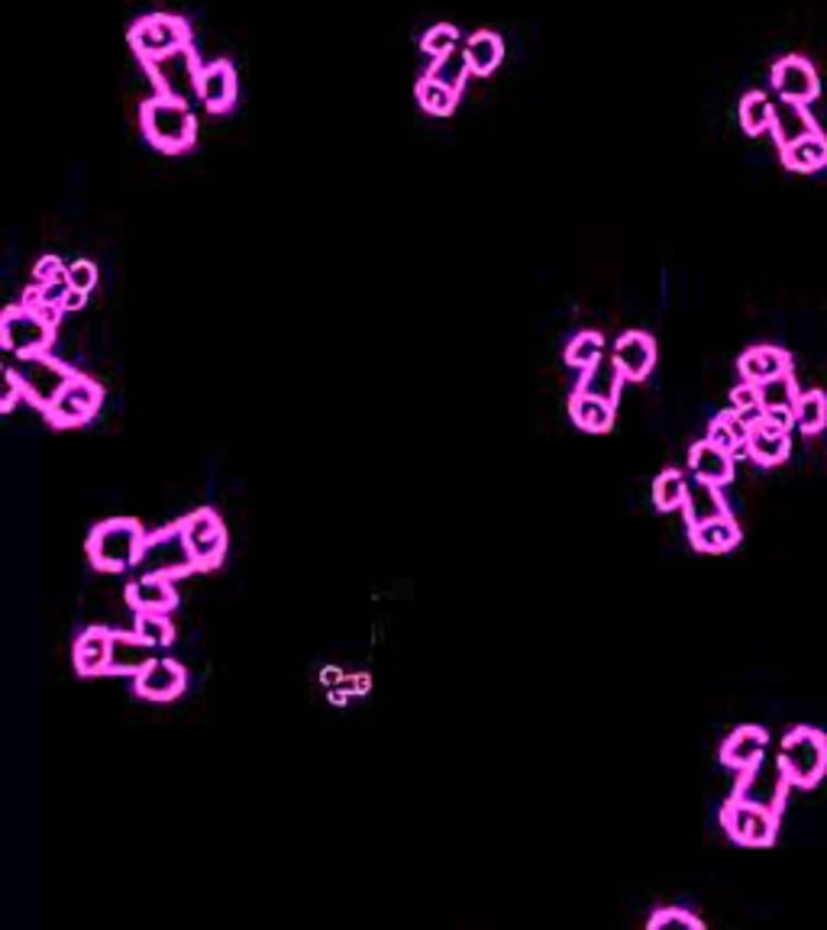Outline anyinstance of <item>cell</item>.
I'll return each mask as SVG.
<instances>
[{
    "instance_id": "cell-1",
    "label": "cell",
    "mask_w": 827,
    "mask_h": 930,
    "mask_svg": "<svg viewBox=\"0 0 827 930\" xmlns=\"http://www.w3.org/2000/svg\"><path fill=\"white\" fill-rule=\"evenodd\" d=\"M139 126L146 139L166 156H181L184 149L194 146V136H197V120L191 114V107L166 94H156L139 107Z\"/></svg>"
},
{
    "instance_id": "cell-2",
    "label": "cell",
    "mask_w": 827,
    "mask_h": 930,
    "mask_svg": "<svg viewBox=\"0 0 827 930\" xmlns=\"http://www.w3.org/2000/svg\"><path fill=\"white\" fill-rule=\"evenodd\" d=\"M146 530L129 518L98 523L88 536V559L101 572H126L136 569L139 553L146 546Z\"/></svg>"
},
{
    "instance_id": "cell-3",
    "label": "cell",
    "mask_w": 827,
    "mask_h": 930,
    "mask_svg": "<svg viewBox=\"0 0 827 930\" xmlns=\"http://www.w3.org/2000/svg\"><path fill=\"white\" fill-rule=\"evenodd\" d=\"M136 569H139V576H162V579H184V576L197 572V563H194V553L188 546L181 523L162 526V530L146 536V546L139 553Z\"/></svg>"
},
{
    "instance_id": "cell-4",
    "label": "cell",
    "mask_w": 827,
    "mask_h": 930,
    "mask_svg": "<svg viewBox=\"0 0 827 930\" xmlns=\"http://www.w3.org/2000/svg\"><path fill=\"white\" fill-rule=\"evenodd\" d=\"M779 765L785 769L792 785H802V789L818 785L827 772L825 734L815 727H795L792 734H785L782 750H779Z\"/></svg>"
},
{
    "instance_id": "cell-5",
    "label": "cell",
    "mask_w": 827,
    "mask_h": 930,
    "mask_svg": "<svg viewBox=\"0 0 827 930\" xmlns=\"http://www.w3.org/2000/svg\"><path fill=\"white\" fill-rule=\"evenodd\" d=\"M13 372L23 382V398L33 407H39L43 413L56 405L65 385L78 375L75 368H68L65 362L53 359L49 352H36V355H16Z\"/></svg>"
},
{
    "instance_id": "cell-6",
    "label": "cell",
    "mask_w": 827,
    "mask_h": 930,
    "mask_svg": "<svg viewBox=\"0 0 827 930\" xmlns=\"http://www.w3.org/2000/svg\"><path fill=\"white\" fill-rule=\"evenodd\" d=\"M184 46H191V26L175 13H149L129 26V49L143 65Z\"/></svg>"
},
{
    "instance_id": "cell-7",
    "label": "cell",
    "mask_w": 827,
    "mask_h": 930,
    "mask_svg": "<svg viewBox=\"0 0 827 930\" xmlns=\"http://www.w3.org/2000/svg\"><path fill=\"white\" fill-rule=\"evenodd\" d=\"M201 68H204V65L197 61L191 46L146 61V71H149V78H152V84H156V94L175 98V101H184V104H191V98H197Z\"/></svg>"
},
{
    "instance_id": "cell-8",
    "label": "cell",
    "mask_w": 827,
    "mask_h": 930,
    "mask_svg": "<svg viewBox=\"0 0 827 930\" xmlns=\"http://www.w3.org/2000/svg\"><path fill=\"white\" fill-rule=\"evenodd\" d=\"M789 785H792V782H789L785 769L779 765V759H775V762H767V756H763L757 765H750V769L740 772L737 789H734V798L779 814L782 812V805H785Z\"/></svg>"
},
{
    "instance_id": "cell-9",
    "label": "cell",
    "mask_w": 827,
    "mask_h": 930,
    "mask_svg": "<svg viewBox=\"0 0 827 930\" xmlns=\"http://www.w3.org/2000/svg\"><path fill=\"white\" fill-rule=\"evenodd\" d=\"M181 530L188 536V546L194 553L197 572H211L224 563L227 556V526L217 518V511L201 508L191 511L188 518H181Z\"/></svg>"
},
{
    "instance_id": "cell-10",
    "label": "cell",
    "mask_w": 827,
    "mask_h": 930,
    "mask_svg": "<svg viewBox=\"0 0 827 930\" xmlns=\"http://www.w3.org/2000/svg\"><path fill=\"white\" fill-rule=\"evenodd\" d=\"M53 327L43 324V317L23 304L7 307L0 317V343L13 355H36V352H49L53 347Z\"/></svg>"
},
{
    "instance_id": "cell-11",
    "label": "cell",
    "mask_w": 827,
    "mask_h": 930,
    "mask_svg": "<svg viewBox=\"0 0 827 930\" xmlns=\"http://www.w3.org/2000/svg\"><path fill=\"white\" fill-rule=\"evenodd\" d=\"M721 827L727 830V837L740 847H769L775 840V827H779V814L747 805L740 798H730L721 808Z\"/></svg>"
},
{
    "instance_id": "cell-12",
    "label": "cell",
    "mask_w": 827,
    "mask_h": 930,
    "mask_svg": "<svg viewBox=\"0 0 827 930\" xmlns=\"http://www.w3.org/2000/svg\"><path fill=\"white\" fill-rule=\"evenodd\" d=\"M101 405H104V388L84 375H75L56 398V405L46 410V420L59 430H71V427L88 423L101 410Z\"/></svg>"
},
{
    "instance_id": "cell-13",
    "label": "cell",
    "mask_w": 827,
    "mask_h": 930,
    "mask_svg": "<svg viewBox=\"0 0 827 930\" xmlns=\"http://www.w3.org/2000/svg\"><path fill=\"white\" fill-rule=\"evenodd\" d=\"M772 88L782 101H798V104H812L822 94L815 65L802 56H785L772 65Z\"/></svg>"
},
{
    "instance_id": "cell-14",
    "label": "cell",
    "mask_w": 827,
    "mask_h": 930,
    "mask_svg": "<svg viewBox=\"0 0 827 930\" xmlns=\"http://www.w3.org/2000/svg\"><path fill=\"white\" fill-rule=\"evenodd\" d=\"M188 689V672L175 659L156 656L139 676H133V692L146 701H175Z\"/></svg>"
},
{
    "instance_id": "cell-15",
    "label": "cell",
    "mask_w": 827,
    "mask_h": 930,
    "mask_svg": "<svg viewBox=\"0 0 827 930\" xmlns=\"http://www.w3.org/2000/svg\"><path fill=\"white\" fill-rule=\"evenodd\" d=\"M197 101L211 111V114H224L234 107L237 101V68L227 58H217L211 65L201 68L197 78Z\"/></svg>"
},
{
    "instance_id": "cell-16",
    "label": "cell",
    "mask_w": 827,
    "mask_h": 930,
    "mask_svg": "<svg viewBox=\"0 0 827 930\" xmlns=\"http://www.w3.org/2000/svg\"><path fill=\"white\" fill-rule=\"evenodd\" d=\"M614 359H618L627 382H644L656 365V343H653L650 333L631 330L614 343Z\"/></svg>"
},
{
    "instance_id": "cell-17",
    "label": "cell",
    "mask_w": 827,
    "mask_h": 930,
    "mask_svg": "<svg viewBox=\"0 0 827 930\" xmlns=\"http://www.w3.org/2000/svg\"><path fill=\"white\" fill-rule=\"evenodd\" d=\"M769 133L775 136L779 149H785V146H792V143L805 139V136H815L822 129H818L815 116L808 114L805 104L779 98V104H772V126H769Z\"/></svg>"
},
{
    "instance_id": "cell-18",
    "label": "cell",
    "mask_w": 827,
    "mask_h": 930,
    "mask_svg": "<svg viewBox=\"0 0 827 930\" xmlns=\"http://www.w3.org/2000/svg\"><path fill=\"white\" fill-rule=\"evenodd\" d=\"M156 659V646L133 634L114 631L111 639V659H107V676H139L149 662Z\"/></svg>"
},
{
    "instance_id": "cell-19",
    "label": "cell",
    "mask_w": 827,
    "mask_h": 930,
    "mask_svg": "<svg viewBox=\"0 0 827 930\" xmlns=\"http://www.w3.org/2000/svg\"><path fill=\"white\" fill-rule=\"evenodd\" d=\"M126 604L139 614V611H159L169 614L178 604L175 579H162V576H139L136 581L126 585Z\"/></svg>"
},
{
    "instance_id": "cell-20",
    "label": "cell",
    "mask_w": 827,
    "mask_h": 930,
    "mask_svg": "<svg viewBox=\"0 0 827 930\" xmlns=\"http://www.w3.org/2000/svg\"><path fill=\"white\" fill-rule=\"evenodd\" d=\"M111 639H114V631H107V627H88V631L78 634L75 649H71L78 676H107Z\"/></svg>"
},
{
    "instance_id": "cell-21",
    "label": "cell",
    "mask_w": 827,
    "mask_h": 930,
    "mask_svg": "<svg viewBox=\"0 0 827 930\" xmlns=\"http://www.w3.org/2000/svg\"><path fill=\"white\" fill-rule=\"evenodd\" d=\"M624 372L618 365L614 355H601L598 362H591L589 368H582V378H579V395H589V398H598V401H608V405H618L621 398V385H624Z\"/></svg>"
},
{
    "instance_id": "cell-22",
    "label": "cell",
    "mask_w": 827,
    "mask_h": 930,
    "mask_svg": "<svg viewBox=\"0 0 827 930\" xmlns=\"http://www.w3.org/2000/svg\"><path fill=\"white\" fill-rule=\"evenodd\" d=\"M767 747L769 734L763 727H740V730H734V734L724 740V747H721V762H724L727 769L744 772V769L757 765V762L767 756Z\"/></svg>"
},
{
    "instance_id": "cell-23",
    "label": "cell",
    "mask_w": 827,
    "mask_h": 930,
    "mask_svg": "<svg viewBox=\"0 0 827 930\" xmlns=\"http://www.w3.org/2000/svg\"><path fill=\"white\" fill-rule=\"evenodd\" d=\"M686 521L689 526H702V523L717 521V518H727V501L721 495V485H711L705 478H695L689 481V491H686Z\"/></svg>"
},
{
    "instance_id": "cell-24",
    "label": "cell",
    "mask_w": 827,
    "mask_h": 930,
    "mask_svg": "<svg viewBox=\"0 0 827 930\" xmlns=\"http://www.w3.org/2000/svg\"><path fill=\"white\" fill-rule=\"evenodd\" d=\"M737 368H740V378H744V382L763 385V382L775 378V375L792 372V359H789L785 349L779 347H754L740 355Z\"/></svg>"
},
{
    "instance_id": "cell-25",
    "label": "cell",
    "mask_w": 827,
    "mask_h": 930,
    "mask_svg": "<svg viewBox=\"0 0 827 930\" xmlns=\"http://www.w3.org/2000/svg\"><path fill=\"white\" fill-rule=\"evenodd\" d=\"M689 468L695 478H705L711 485H727L734 478V456L714 446L711 440H702L689 450Z\"/></svg>"
},
{
    "instance_id": "cell-26",
    "label": "cell",
    "mask_w": 827,
    "mask_h": 930,
    "mask_svg": "<svg viewBox=\"0 0 827 930\" xmlns=\"http://www.w3.org/2000/svg\"><path fill=\"white\" fill-rule=\"evenodd\" d=\"M689 543L699 553H727L740 543V526L727 514L717 521L702 523V526H689Z\"/></svg>"
},
{
    "instance_id": "cell-27",
    "label": "cell",
    "mask_w": 827,
    "mask_h": 930,
    "mask_svg": "<svg viewBox=\"0 0 827 930\" xmlns=\"http://www.w3.org/2000/svg\"><path fill=\"white\" fill-rule=\"evenodd\" d=\"M782 166L789 172H818L827 166V136L815 133L782 149Z\"/></svg>"
},
{
    "instance_id": "cell-28",
    "label": "cell",
    "mask_w": 827,
    "mask_h": 930,
    "mask_svg": "<svg viewBox=\"0 0 827 930\" xmlns=\"http://www.w3.org/2000/svg\"><path fill=\"white\" fill-rule=\"evenodd\" d=\"M569 417H573V423H576L579 430H586V433H608V430L614 427V405L576 392V395L569 398Z\"/></svg>"
},
{
    "instance_id": "cell-29",
    "label": "cell",
    "mask_w": 827,
    "mask_h": 930,
    "mask_svg": "<svg viewBox=\"0 0 827 930\" xmlns=\"http://www.w3.org/2000/svg\"><path fill=\"white\" fill-rule=\"evenodd\" d=\"M466 58H469V65H473V75H491L498 65H501V58H505V43H501V36L498 33H491V30H478V33H473L469 39H466Z\"/></svg>"
},
{
    "instance_id": "cell-30",
    "label": "cell",
    "mask_w": 827,
    "mask_h": 930,
    "mask_svg": "<svg viewBox=\"0 0 827 930\" xmlns=\"http://www.w3.org/2000/svg\"><path fill=\"white\" fill-rule=\"evenodd\" d=\"M469 75H473V65H469V58H466V46H460V49H453V53H446V56L433 58L430 68H427V78L440 81L443 88H450V91H456V94L466 88Z\"/></svg>"
},
{
    "instance_id": "cell-31",
    "label": "cell",
    "mask_w": 827,
    "mask_h": 930,
    "mask_svg": "<svg viewBox=\"0 0 827 930\" xmlns=\"http://www.w3.org/2000/svg\"><path fill=\"white\" fill-rule=\"evenodd\" d=\"M750 460L757 465H779L789 460L792 453V443H789V433H769L763 427H754L750 430Z\"/></svg>"
},
{
    "instance_id": "cell-32",
    "label": "cell",
    "mask_w": 827,
    "mask_h": 930,
    "mask_svg": "<svg viewBox=\"0 0 827 930\" xmlns=\"http://www.w3.org/2000/svg\"><path fill=\"white\" fill-rule=\"evenodd\" d=\"M414 94H417V104L433 116H450L456 111V104H460V94H456V91L443 88L440 81H433V78H427V75L417 78Z\"/></svg>"
},
{
    "instance_id": "cell-33",
    "label": "cell",
    "mask_w": 827,
    "mask_h": 930,
    "mask_svg": "<svg viewBox=\"0 0 827 930\" xmlns=\"http://www.w3.org/2000/svg\"><path fill=\"white\" fill-rule=\"evenodd\" d=\"M686 491H689V481H686V475L682 472H676V468H666L656 481H653V504L659 508V511H679V508H686Z\"/></svg>"
},
{
    "instance_id": "cell-34",
    "label": "cell",
    "mask_w": 827,
    "mask_h": 930,
    "mask_svg": "<svg viewBox=\"0 0 827 930\" xmlns=\"http://www.w3.org/2000/svg\"><path fill=\"white\" fill-rule=\"evenodd\" d=\"M737 114H740V126H744L747 136H760L772 126V101L763 91H750V94H744Z\"/></svg>"
},
{
    "instance_id": "cell-35",
    "label": "cell",
    "mask_w": 827,
    "mask_h": 930,
    "mask_svg": "<svg viewBox=\"0 0 827 930\" xmlns=\"http://www.w3.org/2000/svg\"><path fill=\"white\" fill-rule=\"evenodd\" d=\"M136 634L146 639L149 646L166 649V646H172V639H175V627H172L169 614H159V611H139V614H136Z\"/></svg>"
},
{
    "instance_id": "cell-36",
    "label": "cell",
    "mask_w": 827,
    "mask_h": 930,
    "mask_svg": "<svg viewBox=\"0 0 827 930\" xmlns=\"http://www.w3.org/2000/svg\"><path fill=\"white\" fill-rule=\"evenodd\" d=\"M795 423L802 433H822L827 423V395L825 392H808L795 405Z\"/></svg>"
},
{
    "instance_id": "cell-37",
    "label": "cell",
    "mask_w": 827,
    "mask_h": 930,
    "mask_svg": "<svg viewBox=\"0 0 827 930\" xmlns=\"http://www.w3.org/2000/svg\"><path fill=\"white\" fill-rule=\"evenodd\" d=\"M798 388H795V378H792V372H785V375H775V378H769V382H763L760 385V405L767 407H785V410H795V405H798Z\"/></svg>"
},
{
    "instance_id": "cell-38",
    "label": "cell",
    "mask_w": 827,
    "mask_h": 930,
    "mask_svg": "<svg viewBox=\"0 0 827 930\" xmlns=\"http://www.w3.org/2000/svg\"><path fill=\"white\" fill-rule=\"evenodd\" d=\"M601 355H604V337L594 333V330L573 337L569 347H566V362L576 365V368H589L591 362H598Z\"/></svg>"
},
{
    "instance_id": "cell-39",
    "label": "cell",
    "mask_w": 827,
    "mask_h": 930,
    "mask_svg": "<svg viewBox=\"0 0 827 930\" xmlns=\"http://www.w3.org/2000/svg\"><path fill=\"white\" fill-rule=\"evenodd\" d=\"M420 49L430 58L446 56V53L460 49V30H456L453 23H437V26H430V30L423 33Z\"/></svg>"
},
{
    "instance_id": "cell-40",
    "label": "cell",
    "mask_w": 827,
    "mask_h": 930,
    "mask_svg": "<svg viewBox=\"0 0 827 930\" xmlns=\"http://www.w3.org/2000/svg\"><path fill=\"white\" fill-rule=\"evenodd\" d=\"M702 918L689 915L686 908H659L650 918V930H702Z\"/></svg>"
},
{
    "instance_id": "cell-41",
    "label": "cell",
    "mask_w": 827,
    "mask_h": 930,
    "mask_svg": "<svg viewBox=\"0 0 827 930\" xmlns=\"http://www.w3.org/2000/svg\"><path fill=\"white\" fill-rule=\"evenodd\" d=\"M65 275H68L71 288L84 291V294L98 285V265H94L91 259H75V262L65 269Z\"/></svg>"
},
{
    "instance_id": "cell-42",
    "label": "cell",
    "mask_w": 827,
    "mask_h": 930,
    "mask_svg": "<svg viewBox=\"0 0 827 930\" xmlns=\"http://www.w3.org/2000/svg\"><path fill=\"white\" fill-rule=\"evenodd\" d=\"M757 427H763V430H769V433H792V427H798L795 423V410H785V407H763V420L757 423Z\"/></svg>"
},
{
    "instance_id": "cell-43",
    "label": "cell",
    "mask_w": 827,
    "mask_h": 930,
    "mask_svg": "<svg viewBox=\"0 0 827 930\" xmlns=\"http://www.w3.org/2000/svg\"><path fill=\"white\" fill-rule=\"evenodd\" d=\"M709 440L714 443V446H721L724 453H730V456H734V450H737V446L744 443V440H737V436H734V430L727 427V420H724L721 413H717V417L711 420Z\"/></svg>"
},
{
    "instance_id": "cell-44",
    "label": "cell",
    "mask_w": 827,
    "mask_h": 930,
    "mask_svg": "<svg viewBox=\"0 0 827 930\" xmlns=\"http://www.w3.org/2000/svg\"><path fill=\"white\" fill-rule=\"evenodd\" d=\"M23 398V382H20V375L13 372V365L3 372V388H0V410L3 413H10L13 407H16V401Z\"/></svg>"
},
{
    "instance_id": "cell-45",
    "label": "cell",
    "mask_w": 827,
    "mask_h": 930,
    "mask_svg": "<svg viewBox=\"0 0 827 930\" xmlns=\"http://www.w3.org/2000/svg\"><path fill=\"white\" fill-rule=\"evenodd\" d=\"M65 269H68V265H61L59 256H43V259L36 262V269H33V285H46V282L59 279Z\"/></svg>"
},
{
    "instance_id": "cell-46",
    "label": "cell",
    "mask_w": 827,
    "mask_h": 930,
    "mask_svg": "<svg viewBox=\"0 0 827 930\" xmlns=\"http://www.w3.org/2000/svg\"><path fill=\"white\" fill-rule=\"evenodd\" d=\"M730 405H734V410L760 407V385H754V382H740V385L730 392Z\"/></svg>"
},
{
    "instance_id": "cell-47",
    "label": "cell",
    "mask_w": 827,
    "mask_h": 930,
    "mask_svg": "<svg viewBox=\"0 0 827 930\" xmlns=\"http://www.w3.org/2000/svg\"><path fill=\"white\" fill-rule=\"evenodd\" d=\"M39 288H43V304H65L68 291H71V282H68V275L61 272L59 279H53V282L39 285Z\"/></svg>"
},
{
    "instance_id": "cell-48",
    "label": "cell",
    "mask_w": 827,
    "mask_h": 930,
    "mask_svg": "<svg viewBox=\"0 0 827 930\" xmlns=\"http://www.w3.org/2000/svg\"><path fill=\"white\" fill-rule=\"evenodd\" d=\"M36 314L43 317V324H49V327L56 330V327L61 324V317H65L68 310H65L61 304H43V307H36Z\"/></svg>"
},
{
    "instance_id": "cell-49",
    "label": "cell",
    "mask_w": 827,
    "mask_h": 930,
    "mask_svg": "<svg viewBox=\"0 0 827 930\" xmlns=\"http://www.w3.org/2000/svg\"><path fill=\"white\" fill-rule=\"evenodd\" d=\"M23 307H30V310L43 307V288H39V285H26V291H23Z\"/></svg>"
},
{
    "instance_id": "cell-50",
    "label": "cell",
    "mask_w": 827,
    "mask_h": 930,
    "mask_svg": "<svg viewBox=\"0 0 827 930\" xmlns=\"http://www.w3.org/2000/svg\"><path fill=\"white\" fill-rule=\"evenodd\" d=\"M84 297H88V294H84V291H68V297H65V304H61V307H65V310H81V307H84Z\"/></svg>"
}]
</instances>
